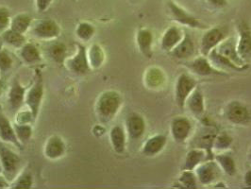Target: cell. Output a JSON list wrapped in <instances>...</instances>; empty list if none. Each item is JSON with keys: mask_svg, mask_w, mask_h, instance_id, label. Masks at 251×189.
I'll return each mask as SVG.
<instances>
[{"mask_svg": "<svg viewBox=\"0 0 251 189\" xmlns=\"http://www.w3.org/2000/svg\"><path fill=\"white\" fill-rule=\"evenodd\" d=\"M122 95L113 89H108L98 96L95 102V114L101 124L113 121L123 106Z\"/></svg>", "mask_w": 251, "mask_h": 189, "instance_id": "obj_1", "label": "cell"}, {"mask_svg": "<svg viewBox=\"0 0 251 189\" xmlns=\"http://www.w3.org/2000/svg\"><path fill=\"white\" fill-rule=\"evenodd\" d=\"M0 164L2 174L11 184L22 171V158L2 141H0Z\"/></svg>", "mask_w": 251, "mask_h": 189, "instance_id": "obj_2", "label": "cell"}, {"mask_svg": "<svg viewBox=\"0 0 251 189\" xmlns=\"http://www.w3.org/2000/svg\"><path fill=\"white\" fill-rule=\"evenodd\" d=\"M45 99V83L42 74L36 73L33 82L28 85L25 93V105L36 120Z\"/></svg>", "mask_w": 251, "mask_h": 189, "instance_id": "obj_3", "label": "cell"}, {"mask_svg": "<svg viewBox=\"0 0 251 189\" xmlns=\"http://www.w3.org/2000/svg\"><path fill=\"white\" fill-rule=\"evenodd\" d=\"M63 66L73 75L79 77L88 75L90 72H92V69L89 65L87 48L82 43H77L75 54L66 58Z\"/></svg>", "mask_w": 251, "mask_h": 189, "instance_id": "obj_4", "label": "cell"}, {"mask_svg": "<svg viewBox=\"0 0 251 189\" xmlns=\"http://www.w3.org/2000/svg\"><path fill=\"white\" fill-rule=\"evenodd\" d=\"M28 32L36 40L51 42L61 36L62 28L54 19L46 18L41 19L37 22H33Z\"/></svg>", "mask_w": 251, "mask_h": 189, "instance_id": "obj_5", "label": "cell"}, {"mask_svg": "<svg viewBox=\"0 0 251 189\" xmlns=\"http://www.w3.org/2000/svg\"><path fill=\"white\" fill-rule=\"evenodd\" d=\"M199 86V81L189 73L182 72L175 83V102L179 109H184L185 102L194 89Z\"/></svg>", "mask_w": 251, "mask_h": 189, "instance_id": "obj_6", "label": "cell"}, {"mask_svg": "<svg viewBox=\"0 0 251 189\" xmlns=\"http://www.w3.org/2000/svg\"><path fill=\"white\" fill-rule=\"evenodd\" d=\"M186 68L199 77H211V76H227L225 71L217 69L214 67L208 57L206 56H198L189 60L183 63Z\"/></svg>", "mask_w": 251, "mask_h": 189, "instance_id": "obj_7", "label": "cell"}, {"mask_svg": "<svg viewBox=\"0 0 251 189\" xmlns=\"http://www.w3.org/2000/svg\"><path fill=\"white\" fill-rule=\"evenodd\" d=\"M224 115L233 125H247L251 120L250 109L239 101L228 102L224 109Z\"/></svg>", "mask_w": 251, "mask_h": 189, "instance_id": "obj_8", "label": "cell"}, {"mask_svg": "<svg viewBox=\"0 0 251 189\" xmlns=\"http://www.w3.org/2000/svg\"><path fill=\"white\" fill-rule=\"evenodd\" d=\"M238 40L236 50L239 57L246 63L251 62V27L247 21H240L237 25Z\"/></svg>", "mask_w": 251, "mask_h": 189, "instance_id": "obj_9", "label": "cell"}, {"mask_svg": "<svg viewBox=\"0 0 251 189\" xmlns=\"http://www.w3.org/2000/svg\"><path fill=\"white\" fill-rule=\"evenodd\" d=\"M167 7L172 18L179 25L185 26L191 28H198V29L207 28V26L204 25L200 19H198L196 16H194L193 14L188 13L186 10L178 6L176 2L169 0L167 2Z\"/></svg>", "mask_w": 251, "mask_h": 189, "instance_id": "obj_10", "label": "cell"}, {"mask_svg": "<svg viewBox=\"0 0 251 189\" xmlns=\"http://www.w3.org/2000/svg\"><path fill=\"white\" fill-rule=\"evenodd\" d=\"M226 38V31L222 27H214L208 28L201 37V55L208 57L210 52L216 49Z\"/></svg>", "mask_w": 251, "mask_h": 189, "instance_id": "obj_11", "label": "cell"}, {"mask_svg": "<svg viewBox=\"0 0 251 189\" xmlns=\"http://www.w3.org/2000/svg\"><path fill=\"white\" fill-rule=\"evenodd\" d=\"M67 152V146L62 136L50 135L46 140L43 147V154L50 161H58L63 158Z\"/></svg>", "mask_w": 251, "mask_h": 189, "instance_id": "obj_12", "label": "cell"}, {"mask_svg": "<svg viewBox=\"0 0 251 189\" xmlns=\"http://www.w3.org/2000/svg\"><path fill=\"white\" fill-rule=\"evenodd\" d=\"M193 131V124L187 116H175L170 123V135L177 144L185 143Z\"/></svg>", "mask_w": 251, "mask_h": 189, "instance_id": "obj_13", "label": "cell"}, {"mask_svg": "<svg viewBox=\"0 0 251 189\" xmlns=\"http://www.w3.org/2000/svg\"><path fill=\"white\" fill-rule=\"evenodd\" d=\"M125 130L127 138L132 141L142 138L147 130V122L144 116L135 112L128 113L126 117Z\"/></svg>", "mask_w": 251, "mask_h": 189, "instance_id": "obj_14", "label": "cell"}, {"mask_svg": "<svg viewBox=\"0 0 251 189\" xmlns=\"http://www.w3.org/2000/svg\"><path fill=\"white\" fill-rule=\"evenodd\" d=\"M220 170H221L220 167L214 161V159H213V160L204 161L200 165H198L197 168L195 169V173L201 185L209 186L213 184L217 179Z\"/></svg>", "mask_w": 251, "mask_h": 189, "instance_id": "obj_15", "label": "cell"}, {"mask_svg": "<svg viewBox=\"0 0 251 189\" xmlns=\"http://www.w3.org/2000/svg\"><path fill=\"white\" fill-rule=\"evenodd\" d=\"M28 86H24L20 80L15 77L8 91V103L13 112H17L25 105V93Z\"/></svg>", "mask_w": 251, "mask_h": 189, "instance_id": "obj_16", "label": "cell"}, {"mask_svg": "<svg viewBox=\"0 0 251 189\" xmlns=\"http://www.w3.org/2000/svg\"><path fill=\"white\" fill-rule=\"evenodd\" d=\"M196 44L189 33H184L182 40L168 54L177 60L189 61L196 57Z\"/></svg>", "mask_w": 251, "mask_h": 189, "instance_id": "obj_17", "label": "cell"}, {"mask_svg": "<svg viewBox=\"0 0 251 189\" xmlns=\"http://www.w3.org/2000/svg\"><path fill=\"white\" fill-rule=\"evenodd\" d=\"M0 141L20 150L24 147L16 137L13 122L2 112H0Z\"/></svg>", "mask_w": 251, "mask_h": 189, "instance_id": "obj_18", "label": "cell"}, {"mask_svg": "<svg viewBox=\"0 0 251 189\" xmlns=\"http://www.w3.org/2000/svg\"><path fill=\"white\" fill-rule=\"evenodd\" d=\"M166 144V135L163 134H158L146 140L142 146L141 152L146 157H155L164 150Z\"/></svg>", "mask_w": 251, "mask_h": 189, "instance_id": "obj_19", "label": "cell"}, {"mask_svg": "<svg viewBox=\"0 0 251 189\" xmlns=\"http://www.w3.org/2000/svg\"><path fill=\"white\" fill-rule=\"evenodd\" d=\"M190 113L196 117H201L206 110L205 106V98L200 86H197L194 91L190 94L188 99L185 102V107Z\"/></svg>", "mask_w": 251, "mask_h": 189, "instance_id": "obj_20", "label": "cell"}, {"mask_svg": "<svg viewBox=\"0 0 251 189\" xmlns=\"http://www.w3.org/2000/svg\"><path fill=\"white\" fill-rule=\"evenodd\" d=\"M208 59L210 60V62L212 63L214 67H216L217 69H220L222 71L231 70V71H236V72H244L247 69H249V67H250V64L245 65V66L237 65L236 63H233L232 61H230L229 59H227L226 57L220 54L218 51H216V49H214L210 52V54L208 55Z\"/></svg>", "mask_w": 251, "mask_h": 189, "instance_id": "obj_21", "label": "cell"}, {"mask_svg": "<svg viewBox=\"0 0 251 189\" xmlns=\"http://www.w3.org/2000/svg\"><path fill=\"white\" fill-rule=\"evenodd\" d=\"M17 55L22 63L28 66L37 65L43 61L42 53L37 46L30 42H26L22 48L17 50Z\"/></svg>", "mask_w": 251, "mask_h": 189, "instance_id": "obj_22", "label": "cell"}, {"mask_svg": "<svg viewBox=\"0 0 251 189\" xmlns=\"http://www.w3.org/2000/svg\"><path fill=\"white\" fill-rule=\"evenodd\" d=\"M109 139H110V143L113 151L116 154L122 155L125 153L126 149V140H127L125 127L121 125L112 127L109 132Z\"/></svg>", "mask_w": 251, "mask_h": 189, "instance_id": "obj_23", "label": "cell"}, {"mask_svg": "<svg viewBox=\"0 0 251 189\" xmlns=\"http://www.w3.org/2000/svg\"><path fill=\"white\" fill-rule=\"evenodd\" d=\"M184 31L176 26L169 27L161 38V48L163 51L169 53L182 40Z\"/></svg>", "mask_w": 251, "mask_h": 189, "instance_id": "obj_24", "label": "cell"}, {"mask_svg": "<svg viewBox=\"0 0 251 189\" xmlns=\"http://www.w3.org/2000/svg\"><path fill=\"white\" fill-rule=\"evenodd\" d=\"M154 36L150 28L142 27L136 33V44L138 50L146 58L151 59L153 56Z\"/></svg>", "mask_w": 251, "mask_h": 189, "instance_id": "obj_25", "label": "cell"}, {"mask_svg": "<svg viewBox=\"0 0 251 189\" xmlns=\"http://www.w3.org/2000/svg\"><path fill=\"white\" fill-rule=\"evenodd\" d=\"M216 51L220 54L232 61L233 63H236L240 66L248 65L249 63H246L240 57H239L237 50H236V40L233 37L226 38L223 40L219 46L216 48Z\"/></svg>", "mask_w": 251, "mask_h": 189, "instance_id": "obj_26", "label": "cell"}, {"mask_svg": "<svg viewBox=\"0 0 251 189\" xmlns=\"http://www.w3.org/2000/svg\"><path fill=\"white\" fill-rule=\"evenodd\" d=\"M210 160L207 151L200 148H193L186 153L181 170H195L204 161Z\"/></svg>", "mask_w": 251, "mask_h": 189, "instance_id": "obj_27", "label": "cell"}, {"mask_svg": "<svg viewBox=\"0 0 251 189\" xmlns=\"http://www.w3.org/2000/svg\"><path fill=\"white\" fill-rule=\"evenodd\" d=\"M89 65L93 70H99L106 61V53L100 44L94 43L87 48Z\"/></svg>", "mask_w": 251, "mask_h": 189, "instance_id": "obj_28", "label": "cell"}, {"mask_svg": "<svg viewBox=\"0 0 251 189\" xmlns=\"http://www.w3.org/2000/svg\"><path fill=\"white\" fill-rule=\"evenodd\" d=\"M48 56L54 63L63 66V63L68 57L66 45L63 42H58L57 40L51 41L50 45L48 47Z\"/></svg>", "mask_w": 251, "mask_h": 189, "instance_id": "obj_29", "label": "cell"}, {"mask_svg": "<svg viewBox=\"0 0 251 189\" xmlns=\"http://www.w3.org/2000/svg\"><path fill=\"white\" fill-rule=\"evenodd\" d=\"M33 22V17L29 13H17L12 17L10 27L13 30L25 35L29 31Z\"/></svg>", "mask_w": 251, "mask_h": 189, "instance_id": "obj_30", "label": "cell"}, {"mask_svg": "<svg viewBox=\"0 0 251 189\" xmlns=\"http://www.w3.org/2000/svg\"><path fill=\"white\" fill-rule=\"evenodd\" d=\"M0 37L3 44L7 45L10 48H13V50H16V51L22 48L26 43V37L25 34H21L13 30L11 27H9L8 29L0 33Z\"/></svg>", "mask_w": 251, "mask_h": 189, "instance_id": "obj_31", "label": "cell"}, {"mask_svg": "<svg viewBox=\"0 0 251 189\" xmlns=\"http://www.w3.org/2000/svg\"><path fill=\"white\" fill-rule=\"evenodd\" d=\"M214 161L217 163L220 169L228 176H233L237 172V166L234 158L226 152H220L214 155Z\"/></svg>", "mask_w": 251, "mask_h": 189, "instance_id": "obj_32", "label": "cell"}, {"mask_svg": "<svg viewBox=\"0 0 251 189\" xmlns=\"http://www.w3.org/2000/svg\"><path fill=\"white\" fill-rule=\"evenodd\" d=\"M97 28L92 23L87 21H81L75 26V34L77 40L82 43H88L96 35Z\"/></svg>", "mask_w": 251, "mask_h": 189, "instance_id": "obj_33", "label": "cell"}, {"mask_svg": "<svg viewBox=\"0 0 251 189\" xmlns=\"http://www.w3.org/2000/svg\"><path fill=\"white\" fill-rule=\"evenodd\" d=\"M164 79L163 70L158 67H151L145 73V84L148 88H158L163 85Z\"/></svg>", "mask_w": 251, "mask_h": 189, "instance_id": "obj_34", "label": "cell"}, {"mask_svg": "<svg viewBox=\"0 0 251 189\" xmlns=\"http://www.w3.org/2000/svg\"><path fill=\"white\" fill-rule=\"evenodd\" d=\"M34 186V178L29 169H23L16 177L12 184V189H30Z\"/></svg>", "mask_w": 251, "mask_h": 189, "instance_id": "obj_35", "label": "cell"}, {"mask_svg": "<svg viewBox=\"0 0 251 189\" xmlns=\"http://www.w3.org/2000/svg\"><path fill=\"white\" fill-rule=\"evenodd\" d=\"M13 127L16 137L19 140V142L23 146L26 145L33 135L32 124H17L13 122Z\"/></svg>", "mask_w": 251, "mask_h": 189, "instance_id": "obj_36", "label": "cell"}, {"mask_svg": "<svg viewBox=\"0 0 251 189\" xmlns=\"http://www.w3.org/2000/svg\"><path fill=\"white\" fill-rule=\"evenodd\" d=\"M177 181L179 185L184 189H197L199 184L195 170H181V173L178 177Z\"/></svg>", "mask_w": 251, "mask_h": 189, "instance_id": "obj_37", "label": "cell"}, {"mask_svg": "<svg viewBox=\"0 0 251 189\" xmlns=\"http://www.w3.org/2000/svg\"><path fill=\"white\" fill-rule=\"evenodd\" d=\"M233 142L232 137L227 135L226 132H222L220 134H217L214 138L213 144V150L218 151H225L230 148L231 144Z\"/></svg>", "mask_w": 251, "mask_h": 189, "instance_id": "obj_38", "label": "cell"}, {"mask_svg": "<svg viewBox=\"0 0 251 189\" xmlns=\"http://www.w3.org/2000/svg\"><path fill=\"white\" fill-rule=\"evenodd\" d=\"M14 60L9 51L0 48V76L5 75L13 69Z\"/></svg>", "mask_w": 251, "mask_h": 189, "instance_id": "obj_39", "label": "cell"}, {"mask_svg": "<svg viewBox=\"0 0 251 189\" xmlns=\"http://www.w3.org/2000/svg\"><path fill=\"white\" fill-rule=\"evenodd\" d=\"M36 120L34 119L31 112L26 108L25 110L19 109L17 112H15V117H14V123L17 124H32Z\"/></svg>", "mask_w": 251, "mask_h": 189, "instance_id": "obj_40", "label": "cell"}, {"mask_svg": "<svg viewBox=\"0 0 251 189\" xmlns=\"http://www.w3.org/2000/svg\"><path fill=\"white\" fill-rule=\"evenodd\" d=\"M11 20L12 16L10 10L4 6H0V33L10 27Z\"/></svg>", "mask_w": 251, "mask_h": 189, "instance_id": "obj_41", "label": "cell"}, {"mask_svg": "<svg viewBox=\"0 0 251 189\" xmlns=\"http://www.w3.org/2000/svg\"><path fill=\"white\" fill-rule=\"evenodd\" d=\"M53 0H35L36 10L39 13H44L50 9Z\"/></svg>", "mask_w": 251, "mask_h": 189, "instance_id": "obj_42", "label": "cell"}, {"mask_svg": "<svg viewBox=\"0 0 251 189\" xmlns=\"http://www.w3.org/2000/svg\"><path fill=\"white\" fill-rule=\"evenodd\" d=\"M207 1L211 6L217 9H222L227 5V0H207Z\"/></svg>", "mask_w": 251, "mask_h": 189, "instance_id": "obj_43", "label": "cell"}, {"mask_svg": "<svg viewBox=\"0 0 251 189\" xmlns=\"http://www.w3.org/2000/svg\"><path fill=\"white\" fill-rule=\"evenodd\" d=\"M103 124H99V125H96V126L93 128V135L97 137H101L102 135H104L105 132H106V129L105 127L102 126Z\"/></svg>", "mask_w": 251, "mask_h": 189, "instance_id": "obj_44", "label": "cell"}, {"mask_svg": "<svg viewBox=\"0 0 251 189\" xmlns=\"http://www.w3.org/2000/svg\"><path fill=\"white\" fill-rule=\"evenodd\" d=\"M11 189V183L2 173H0V189Z\"/></svg>", "mask_w": 251, "mask_h": 189, "instance_id": "obj_45", "label": "cell"}, {"mask_svg": "<svg viewBox=\"0 0 251 189\" xmlns=\"http://www.w3.org/2000/svg\"><path fill=\"white\" fill-rule=\"evenodd\" d=\"M244 183L248 188H251V170H248L244 176Z\"/></svg>", "mask_w": 251, "mask_h": 189, "instance_id": "obj_46", "label": "cell"}, {"mask_svg": "<svg viewBox=\"0 0 251 189\" xmlns=\"http://www.w3.org/2000/svg\"><path fill=\"white\" fill-rule=\"evenodd\" d=\"M3 91H4V83H3V81L0 79V97L3 94Z\"/></svg>", "mask_w": 251, "mask_h": 189, "instance_id": "obj_47", "label": "cell"}, {"mask_svg": "<svg viewBox=\"0 0 251 189\" xmlns=\"http://www.w3.org/2000/svg\"><path fill=\"white\" fill-rule=\"evenodd\" d=\"M249 160H250V162L251 163V151H250V153H249Z\"/></svg>", "mask_w": 251, "mask_h": 189, "instance_id": "obj_48", "label": "cell"}, {"mask_svg": "<svg viewBox=\"0 0 251 189\" xmlns=\"http://www.w3.org/2000/svg\"><path fill=\"white\" fill-rule=\"evenodd\" d=\"M0 173H2V169H1V164H0Z\"/></svg>", "mask_w": 251, "mask_h": 189, "instance_id": "obj_49", "label": "cell"}, {"mask_svg": "<svg viewBox=\"0 0 251 189\" xmlns=\"http://www.w3.org/2000/svg\"><path fill=\"white\" fill-rule=\"evenodd\" d=\"M135 1H137V0H135Z\"/></svg>", "mask_w": 251, "mask_h": 189, "instance_id": "obj_50", "label": "cell"}]
</instances>
